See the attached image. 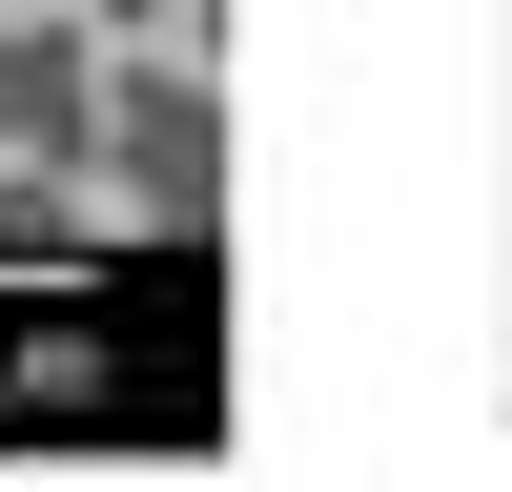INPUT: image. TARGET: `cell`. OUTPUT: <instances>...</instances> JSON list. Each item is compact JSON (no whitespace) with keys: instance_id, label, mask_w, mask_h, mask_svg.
Returning <instances> with one entry per match:
<instances>
[{"instance_id":"cell-2","label":"cell","mask_w":512,"mask_h":492,"mask_svg":"<svg viewBox=\"0 0 512 492\" xmlns=\"http://www.w3.org/2000/svg\"><path fill=\"white\" fill-rule=\"evenodd\" d=\"M0 164H103V21H0Z\"/></svg>"},{"instance_id":"cell-3","label":"cell","mask_w":512,"mask_h":492,"mask_svg":"<svg viewBox=\"0 0 512 492\" xmlns=\"http://www.w3.org/2000/svg\"><path fill=\"white\" fill-rule=\"evenodd\" d=\"M103 21H185V0H103Z\"/></svg>"},{"instance_id":"cell-1","label":"cell","mask_w":512,"mask_h":492,"mask_svg":"<svg viewBox=\"0 0 512 492\" xmlns=\"http://www.w3.org/2000/svg\"><path fill=\"white\" fill-rule=\"evenodd\" d=\"M103 164L164 226H205V205H226V103H205V62H103Z\"/></svg>"}]
</instances>
